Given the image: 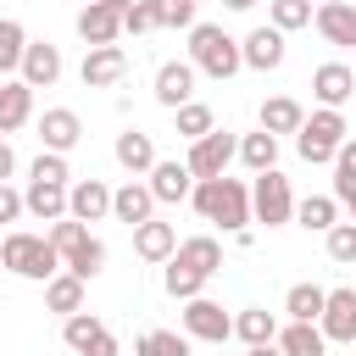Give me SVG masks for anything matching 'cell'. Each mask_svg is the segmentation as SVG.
Masks as SVG:
<instances>
[{
	"label": "cell",
	"mask_w": 356,
	"mask_h": 356,
	"mask_svg": "<svg viewBox=\"0 0 356 356\" xmlns=\"http://www.w3.org/2000/svg\"><path fill=\"white\" fill-rule=\"evenodd\" d=\"M28 178H33V184H56V189H67V184H72V167H67V156L39 150V156H33V167H28Z\"/></svg>",
	"instance_id": "cell-38"
},
{
	"label": "cell",
	"mask_w": 356,
	"mask_h": 356,
	"mask_svg": "<svg viewBox=\"0 0 356 356\" xmlns=\"http://www.w3.org/2000/svg\"><path fill=\"white\" fill-rule=\"evenodd\" d=\"M156 100L167 111H178L184 100H195V67L189 61H161L156 67Z\"/></svg>",
	"instance_id": "cell-18"
},
{
	"label": "cell",
	"mask_w": 356,
	"mask_h": 356,
	"mask_svg": "<svg viewBox=\"0 0 356 356\" xmlns=\"http://www.w3.org/2000/svg\"><path fill=\"white\" fill-rule=\"evenodd\" d=\"M0 267L17 273V278H28V284H50V278L61 273V256H56V245H50L44 234L17 228V234L0 239Z\"/></svg>",
	"instance_id": "cell-2"
},
{
	"label": "cell",
	"mask_w": 356,
	"mask_h": 356,
	"mask_svg": "<svg viewBox=\"0 0 356 356\" xmlns=\"http://www.w3.org/2000/svg\"><path fill=\"white\" fill-rule=\"evenodd\" d=\"M267 17H273V28H278V33H295V28H306V22H312V0H273V6H267Z\"/></svg>",
	"instance_id": "cell-39"
},
{
	"label": "cell",
	"mask_w": 356,
	"mask_h": 356,
	"mask_svg": "<svg viewBox=\"0 0 356 356\" xmlns=\"http://www.w3.org/2000/svg\"><path fill=\"white\" fill-rule=\"evenodd\" d=\"M222 6H228V11H250L256 0H222Z\"/></svg>",
	"instance_id": "cell-48"
},
{
	"label": "cell",
	"mask_w": 356,
	"mask_h": 356,
	"mask_svg": "<svg viewBox=\"0 0 356 356\" xmlns=\"http://www.w3.org/2000/svg\"><path fill=\"white\" fill-rule=\"evenodd\" d=\"M334 206L350 211V222H356V178H334Z\"/></svg>",
	"instance_id": "cell-45"
},
{
	"label": "cell",
	"mask_w": 356,
	"mask_h": 356,
	"mask_svg": "<svg viewBox=\"0 0 356 356\" xmlns=\"http://www.w3.org/2000/svg\"><path fill=\"white\" fill-rule=\"evenodd\" d=\"M28 117H33V89H28L22 78H6V83H0V139L17 134Z\"/></svg>",
	"instance_id": "cell-24"
},
{
	"label": "cell",
	"mask_w": 356,
	"mask_h": 356,
	"mask_svg": "<svg viewBox=\"0 0 356 356\" xmlns=\"http://www.w3.org/2000/svg\"><path fill=\"white\" fill-rule=\"evenodd\" d=\"M323 300H328L323 284H289L284 312H289V323H317V317H323Z\"/></svg>",
	"instance_id": "cell-31"
},
{
	"label": "cell",
	"mask_w": 356,
	"mask_h": 356,
	"mask_svg": "<svg viewBox=\"0 0 356 356\" xmlns=\"http://www.w3.org/2000/svg\"><path fill=\"white\" fill-rule=\"evenodd\" d=\"M250 222H267V228L295 222V189H289V178L278 167L256 172V184H250Z\"/></svg>",
	"instance_id": "cell-6"
},
{
	"label": "cell",
	"mask_w": 356,
	"mask_h": 356,
	"mask_svg": "<svg viewBox=\"0 0 356 356\" xmlns=\"http://www.w3.org/2000/svg\"><path fill=\"white\" fill-rule=\"evenodd\" d=\"M312 95H317V106L339 111V106L356 95V72H350L345 61H323V67L312 72Z\"/></svg>",
	"instance_id": "cell-16"
},
{
	"label": "cell",
	"mask_w": 356,
	"mask_h": 356,
	"mask_svg": "<svg viewBox=\"0 0 356 356\" xmlns=\"http://www.w3.org/2000/svg\"><path fill=\"white\" fill-rule=\"evenodd\" d=\"M323 245H328V261L350 267V261H356V222H334V228L323 234Z\"/></svg>",
	"instance_id": "cell-40"
},
{
	"label": "cell",
	"mask_w": 356,
	"mask_h": 356,
	"mask_svg": "<svg viewBox=\"0 0 356 356\" xmlns=\"http://www.w3.org/2000/svg\"><path fill=\"white\" fill-rule=\"evenodd\" d=\"M189 200H195V211L206 217V222H217L222 234H245L250 228V184L245 178H200L195 189H189Z\"/></svg>",
	"instance_id": "cell-1"
},
{
	"label": "cell",
	"mask_w": 356,
	"mask_h": 356,
	"mask_svg": "<svg viewBox=\"0 0 356 356\" xmlns=\"http://www.w3.org/2000/svg\"><path fill=\"white\" fill-rule=\"evenodd\" d=\"M22 50H28V33L17 17H0V78H11L22 67Z\"/></svg>",
	"instance_id": "cell-35"
},
{
	"label": "cell",
	"mask_w": 356,
	"mask_h": 356,
	"mask_svg": "<svg viewBox=\"0 0 356 356\" xmlns=\"http://www.w3.org/2000/svg\"><path fill=\"white\" fill-rule=\"evenodd\" d=\"M172 117H178V134H184L189 145H195V139H206V134L217 128V117H211V106H200V100H184V106H178Z\"/></svg>",
	"instance_id": "cell-36"
},
{
	"label": "cell",
	"mask_w": 356,
	"mask_h": 356,
	"mask_svg": "<svg viewBox=\"0 0 356 356\" xmlns=\"http://www.w3.org/2000/svg\"><path fill=\"white\" fill-rule=\"evenodd\" d=\"M273 345H278L284 356H328V339H323L317 323H284Z\"/></svg>",
	"instance_id": "cell-27"
},
{
	"label": "cell",
	"mask_w": 356,
	"mask_h": 356,
	"mask_svg": "<svg viewBox=\"0 0 356 356\" xmlns=\"http://www.w3.org/2000/svg\"><path fill=\"white\" fill-rule=\"evenodd\" d=\"M300 122H306V106H300L295 95H273V100H261V134L284 139V134H300Z\"/></svg>",
	"instance_id": "cell-22"
},
{
	"label": "cell",
	"mask_w": 356,
	"mask_h": 356,
	"mask_svg": "<svg viewBox=\"0 0 356 356\" xmlns=\"http://www.w3.org/2000/svg\"><path fill=\"white\" fill-rule=\"evenodd\" d=\"M317 328H323L328 345H350V339H356V289H328Z\"/></svg>",
	"instance_id": "cell-13"
},
{
	"label": "cell",
	"mask_w": 356,
	"mask_h": 356,
	"mask_svg": "<svg viewBox=\"0 0 356 356\" xmlns=\"http://www.w3.org/2000/svg\"><path fill=\"white\" fill-rule=\"evenodd\" d=\"M122 11H128V0H89V6L78 11V39H83L89 50H95V44H117Z\"/></svg>",
	"instance_id": "cell-10"
},
{
	"label": "cell",
	"mask_w": 356,
	"mask_h": 356,
	"mask_svg": "<svg viewBox=\"0 0 356 356\" xmlns=\"http://www.w3.org/2000/svg\"><path fill=\"white\" fill-rule=\"evenodd\" d=\"M106 211H111V189H106L100 178H78V184H67V217H72V222L89 228V222H100Z\"/></svg>",
	"instance_id": "cell-15"
},
{
	"label": "cell",
	"mask_w": 356,
	"mask_h": 356,
	"mask_svg": "<svg viewBox=\"0 0 356 356\" xmlns=\"http://www.w3.org/2000/svg\"><path fill=\"white\" fill-rule=\"evenodd\" d=\"M239 161H245L250 172L278 167V139H273V134H261V128H256V134H245V139H239Z\"/></svg>",
	"instance_id": "cell-34"
},
{
	"label": "cell",
	"mask_w": 356,
	"mask_h": 356,
	"mask_svg": "<svg viewBox=\"0 0 356 356\" xmlns=\"http://www.w3.org/2000/svg\"><path fill=\"white\" fill-rule=\"evenodd\" d=\"M17 217H22V189L0 184V222H17Z\"/></svg>",
	"instance_id": "cell-44"
},
{
	"label": "cell",
	"mask_w": 356,
	"mask_h": 356,
	"mask_svg": "<svg viewBox=\"0 0 356 356\" xmlns=\"http://www.w3.org/2000/svg\"><path fill=\"white\" fill-rule=\"evenodd\" d=\"M150 211H156V195H150V184L128 178L122 189H111V217H117V222L139 228V222H150Z\"/></svg>",
	"instance_id": "cell-19"
},
{
	"label": "cell",
	"mask_w": 356,
	"mask_h": 356,
	"mask_svg": "<svg viewBox=\"0 0 356 356\" xmlns=\"http://www.w3.org/2000/svg\"><path fill=\"white\" fill-rule=\"evenodd\" d=\"M172 256H178V261H184V267H195V273H200V278H211V273H217V267H222V245H217V239H211V234H195V239H184V245H178V250H172Z\"/></svg>",
	"instance_id": "cell-28"
},
{
	"label": "cell",
	"mask_w": 356,
	"mask_h": 356,
	"mask_svg": "<svg viewBox=\"0 0 356 356\" xmlns=\"http://www.w3.org/2000/svg\"><path fill=\"white\" fill-rule=\"evenodd\" d=\"M17 78H22L28 89H50V83L61 78V50H56L50 39H28V50H22V67H17Z\"/></svg>",
	"instance_id": "cell-14"
},
{
	"label": "cell",
	"mask_w": 356,
	"mask_h": 356,
	"mask_svg": "<svg viewBox=\"0 0 356 356\" xmlns=\"http://www.w3.org/2000/svg\"><path fill=\"white\" fill-rule=\"evenodd\" d=\"M50 245H56V256H61V273H72V278H95L100 267H106V245L83 228V222H72V217H61V222H50V234H44Z\"/></svg>",
	"instance_id": "cell-3"
},
{
	"label": "cell",
	"mask_w": 356,
	"mask_h": 356,
	"mask_svg": "<svg viewBox=\"0 0 356 356\" xmlns=\"http://www.w3.org/2000/svg\"><path fill=\"white\" fill-rule=\"evenodd\" d=\"M150 28H156L150 0H128V11H122V33H150Z\"/></svg>",
	"instance_id": "cell-42"
},
{
	"label": "cell",
	"mask_w": 356,
	"mask_h": 356,
	"mask_svg": "<svg viewBox=\"0 0 356 356\" xmlns=\"http://www.w3.org/2000/svg\"><path fill=\"white\" fill-rule=\"evenodd\" d=\"M334 178H356V139H345L334 150Z\"/></svg>",
	"instance_id": "cell-43"
},
{
	"label": "cell",
	"mask_w": 356,
	"mask_h": 356,
	"mask_svg": "<svg viewBox=\"0 0 356 356\" xmlns=\"http://www.w3.org/2000/svg\"><path fill=\"white\" fill-rule=\"evenodd\" d=\"M250 356H284V350H278V345H256Z\"/></svg>",
	"instance_id": "cell-47"
},
{
	"label": "cell",
	"mask_w": 356,
	"mask_h": 356,
	"mask_svg": "<svg viewBox=\"0 0 356 356\" xmlns=\"http://www.w3.org/2000/svg\"><path fill=\"white\" fill-rule=\"evenodd\" d=\"M161 284H167V295H172V300H195V295L206 289V278H200L195 267H184L178 256L167 261V273H161Z\"/></svg>",
	"instance_id": "cell-37"
},
{
	"label": "cell",
	"mask_w": 356,
	"mask_h": 356,
	"mask_svg": "<svg viewBox=\"0 0 356 356\" xmlns=\"http://www.w3.org/2000/svg\"><path fill=\"white\" fill-rule=\"evenodd\" d=\"M44 306H50V312H61V317L83 312V278H72V273H56V278L44 284Z\"/></svg>",
	"instance_id": "cell-32"
},
{
	"label": "cell",
	"mask_w": 356,
	"mask_h": 356,
	"mask_svg": "<svg viewBox=\"0 0 356 356\" xmlns=\"http://www.w3.org/2000/svg\"><path fill=\"white\" fill-rule=\"evenodd\" d=\"M189 67L195 72H206V78H234L245 61H239V39L234 33H222L217 22H195L189 28Z\"/></svg>",
	"instance_id": "cell-4"
},
{
	"label": "cell",
	"mask_w": 356,
	"mask_h": 356,
	"mask_svg": "<svg viewBox=\"0 0 356 356\" xmlns=\"http://www.w3.org/2000/svg\"><path fill=\"white\" fill-rule=\"evenodd\" d=\"M234 334H239L250 350H256V345H273V339H278V317H273L267 306H245V312L234 317Z\"/></svg>",
	"instance_id": "cell-29"
},
{
	"label": "cell",
	"mask_w": 356,
	"mask_h": 356,
	"mask_svg": "<svg viewBox=\"0 0 356 356\" xmlns=\"http://www.w3.org/2000/svg\"><path fill=\"white\" fill-rule=\"evenodd\" d=\"M156 161H161V156H156V139H150V134H139V128H122V134H117V167H128V172L139 178V172H150Z\"/></svg>",
	"instance_id": "cell-25"
},
{
	"label": "cell",
	"mask_w": 356,
	"mask_h": 356,
	"mask_svg": "<svg viewBox=\"0 0 356 356\" xmlns=\"http://www.w3.org/2000/svg\"><path fill=\"white\" fill-rule=\"evenodd\" d=\"M134 356H195V350H189V334H178V328H145Z\"/></svg>",
	"instance_id": "cell-33"
},
{
	"label": "cell",
	"mask_w": 356,
	"mask_h": 356,
	"mask_svg": "<svg viewBox=\"0 0 356 356\" xmlns=\"http://www.w3.org/2000/svg\"><path fill=\"white\" fill-rule=\"evenodd\" d=\"M172 250H178V228L172 222H139L134 228V256L139 261H172Z\"/></svg>",
	"instance_id": "cell-21"
},
{
	"label": "cell",
	"mask_w": 356,
	"mask_h": 356,
	"mask_svg": "<svg viewBox=\"0 0 356 356\" xmlns=\"http://www.w3.org/2000/svg\"><path fill=\"white\" fill-rule=\"evenodd\" d=\"M312 22H317V33H323L328 44H339V50H350V44H356V6L328 0V6H317V11H312Z\"/></svg>",
	"instance_id": "cell-20"
},
{
	"label": "cell",
	"mask_w": 356,
	"mask_h": 356,
	"mask_svg": "<svg viewBox=\"0 0 356 356\" xmlns=\"http://www.w3.org/2000/svg\"><path fill=\"white\" fill-rule=\"evenodd\" d=\"M11 172H17V150H11V145H6V139H0V184H6V178H11Z\"/></svg>",
	"instance_id": "cell-46"
},
{
	"label": "cell",
	"mask_w": 356,
	"mask_h": 356,
	"mask_svg": "<svg viewBox=\"0 0 356 356\" xmlns=\"http://www.w3.org/2000/svg\"><path fill=\"white\" fill-rule=\"evenodd\" d=\"M350 139V128H345V111H328V106H317L306 122H300V134H295V150H300V161H312V167H323V161H334V150Z\"/></svg>",
	"instance_id": "cell-5"
},
{
	"label": "cell",
	"mask_w": 356,
	"mask_h": 356,
	"mask_svg": "<svg viewBox=\"0 0 356 356\" xmlns=\"http://www.w3.org/2000/svg\"><path fill=\"white\" fill-rule=\"evenodd\" d=\"M61 339H67L72 356H117V334H111L95 312H72V317H61Z\"/></svg>",
	"instance_id": "cell-8"
},
{
	"label": "cell",
	"mask_w": 356,
	"mask_h": 356,
	"mask_svg": "<svg viewBox=\"0 0 356 356\" xmlns=\"http://www.w3.org/2000/svg\"><path fill=\"white\" fill-rule=\"evenodd\" d=\"M156 28H195V0H150Z\"/></svg>",
	"instance_id": "cell-41"
},
{
	"label": "cell",
	"mask_w": 356,
	"mask_h": 356,
	"mask_svg": "<svg viewBox=\"0 0 356 356\" xmlns=\"http://www.w3.org/2000/svg\"><path fill=\"white\" fill-rule=\"evenodd\" d=\"M184 334L189 339H206V345H222L228 334H234V317L217 306V300H206V295H195V300H184Z\"/></svg>",
	"instance_id": "cell-9"
},
{
	"label": "cell",
	"mask_w": 356,
	"mask_h": 356,
	"mask_svg": "<svg viewBox=\"0 0 356 356\" xmlns=\"http://www.w3.org/2000/svg\"><path fill=\"white\" fill-rule=\"evenodd\" d=\"M78 78H83V89H111V83H122V78H128V50H122V44H95V50H83Z\"/></svg>",
	"instance_id": "cell-11"
},
{
	"label": "cell",
	"mask_w": 356,
	"mask_h": 356,
	"mask_svg": "<svg viewBox=\"0 0 356 356\" xmlns=\"http://www.w3.org/2000/svg\"><path fill=\"white\" fill-rule=\"evenodd\" d=\"M234 156H239V139H234L228 128H211L206 139H195V145H189V156H184V167H189V178L200 184V178H222Z\"/></svg>",
	"instance_id": "cell-7"
},
{
	"label": "cell",
	"mask_w": 356,
	"mask_h": 356,
	"mask_svg": "<svg viewBox=\"0 0 356 356\" xmlns=\"http://www.w3.org/2000/svg\"><path fill=\"white\" fill-rule=\"evenodd\" d=\"M195 6H200V0H195Z\"/></svg>",
	"instance_id": "cell-49"
},
{
	"label": "cell",
	"mask_w": 356,
	"mask_h": 356,
	"mask_svg": "<svg viewBox=\"0 0 356 356\" xmlns=\"http://www.w3.org/2000/svg\"><path fill=\"white\" fill-rule=\"evenodd\" d=\"M284 56H289V44H284V33H278L273 22H267V28H250V33L239 39V61L256 67V72H278Z\"/></svg>",
	"instance_id": "cell-12"
},
{
	"label": "cell",
	"mask_w": 356,
	"mask_h": 356,
	"mask_svg": "<svg viewBox=\"0 0 356 356\" xmlns=\"http://www.w3.org/2000/svg\"><path fill=\"white\" fill-rule=\"evenodd\" d=\"M39 139H44V150L67 156V150L83 139V122H78V111H72V106H50V111L39 117Z\"/></svg>",
	"instance_id": "cell-17"
},
{
	"label": "cell",
	"mask_w": 356,
	"mask_h": 356,
	"mask_svg": "<svg viewBox=\"0 0 356 356\" xmlns=\"http://www.w3.org/2000/svg\"><path fill=\"white\" fill-rule=\"evenodd\" d=\"M295 222H300L306 234H328V228L339 222L334 195H306V200H295Z\"/></svg>",
	"instance_id": "cell-30"
},
{
	"label": "cell",
	"mask_w": 356,
	"mask_h": 356,
	"mask_svg": "<svg viewBox=\"0 0 356 356\" xmlns=\"http://www.w3.org/2000/svg\"><path fill=\"white\" fill-rule=\"evenodd\" d=\"M22 211L39 217V222H61V217H67V189H56V184H33V178H28V189H22Z\"/></svg>",
	"instance_id": "cell-26"
},
{
	"label": "cell",
	"mask_w": 356,
	"mask_h": 356,
	"mask_svg": "<svg viewBox=\"0 0 356 356\" xmlns=\"http://www.w3.org/2000/svg\"><path fill=\"white\" fill-rule=\"evenodd\" d=\"M145 184H150L156 206H161V200H167V206H172V200H189V189H195V178H189V167H184V161H156Z\"/></svg>",
	"instance_id": "cell-23"
}]
</instances>
